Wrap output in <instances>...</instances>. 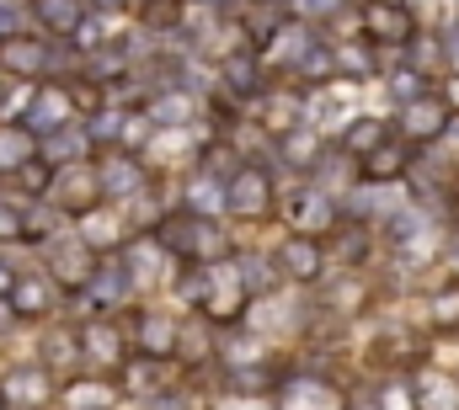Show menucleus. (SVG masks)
<instances>
[{"label":"nucleus","instance_id":"f257e3e1","mask_svg":"<svg viewBox=\"0 0 459 410\" xmlns=\"http://www.w3.org/2000/svg\"><path fill=\"white\" fill-rule=\"evenodd\" d=\"M283 213H289V224H294V235H337L342 229V208L337 198L326 192V187H294L289 198H283Z\"/></svg>","mask_w":459,"mask_h":410},{"label":"nucleus","instance_id":"f03ea898","mask_svg":"<svg viewBox=\"0 0 459 410\" xmlns=\"http://www.w3.org/2000/svg\"><path fill=\"white\" fill-rule=\"evenodd\" d=\"M81 363L91 373H117L128 363V336H123V320H86L81 325Z\"/></svg>","mask_w":459,"mask_h":410},{"label":"nucleus","instance_id":"7ed1b4c3","mask_svg":"<svg viewBox=\"0 0 459 410\" xmlns=\"http://www.w3.org/2000/svg\"><path fill=\"white\" fill-rule=\"evenodd\" d=\"M278 208V192H273V176L262 166H240L225 182V213L235 218H267Z\"/></svg>","mask_w":459,"mask_h":410},{"label":"nucleus","instance_id":"20e7f679","mask_svg":"<svg viewBox=\"0 0 459 410\" xmlns=\"http://www.w3.org/2000/svg\"><path fill=\"white\" fill-rule=\"evenodd\" d=\"M273 267L289 278V283H299V288H310V283H321L326 278V267H332V256H326V245L316 240V235H289L283 245H278V256H273Z\"/></svg>","mask_w":459,"mask_h":410},{"label":"nucleus","instance_id":"39448f33","mask_svg":"<svg viewBox=\"0 0 459 410\" xmlns=\"http://www.w3.org/2000/svg\"><path fill=\"white\" fill-rule=\"evenodd\" d=\"M123 336H128V352H144V357H166V363H171L182 325H177L171 314H160V309H139V314H128Z\"/></svg>","mask_w":459,"mask_h":410},{"label":"nucleus","instance_id":"423d86ee","mask_svg":"<svg viewBox=\"0 0 459 410\" xmlns=\"http://www.w3.org/2000/svg\"><path fill=\"white\" fill-rule=\"evenodd\" d=\"M48 400H54V384H48L43 363H22V368L0 373V406L5 410H43Z\"/></svg>","mask_w":459,"mask_h":410},{"label":"nucleus","instance_id":"0eeeda50","mask_svg":"<svg viewBox=\"0 0 459 410\" xmlns=\"http://www.w3.org/2000/svg\"><path fill=\"white\" fill-rule=\"evenodd\" d=\"M48 203L59 213H86L102 203V176L91 166H59V182H48Z\"/></svg>","mask_w":459,"mask_h":410},{"label":"nucleus","instance_id":"6e6552de","mask_svg":"<svg viewBox=\"0 0 459 410\" xmlns=\"http://www.w3.org/2000/svg\"><path fill=\"white\" fill-rule=\"evenodd\" d=\"M449 107H444V97L438 91H428V97H417V102L401 107V139L406 144H438L444 139V128H449Z\"/></svg>","mask_w":459,"mask_h":410},{"label":"nucleus","instance_id":"1a4fd4ad","mask_svg":"<svg viewBox=\"0 0 459 410\" xmlns=\"http://www.w3.org/2000/svg\"><path fill=\"white\" fill-rule=\"evenodd\" d=\"M411 32H417V21H411V11L401 0H368L363 5V38L368 43L395 48V43H411Z\"/></svg>","mask_w":459,"mask_h":410},{"label":"nucleus","instance_id":"9d476101","mask_svg":"<svg viewBox=\"0 0 459 410\" xmlns=\"http://www.w3.org/2000/svg\"><path fill=\"white\" fill-rule=\"evenodd\" d=\"M117 395L123 400H139V406H150L155 395H166V357L128 352V363L117 368Z\"/></svg>","mask_w":459,"mask_h":410},{"label":"nucleus","instance_id":"9b49d317","mask_svg":"<svg viewBox=\"0 0 459 410\" xmlns=\"http://www.w3.org/2000/svg\"><path fill=\"white\" fill-rule=\"evenodd\" d=\"M406 171H411V144L406 139H385L379 149H368L358 160V182H368V187H395Z\"/></svg>","mask_w":459,"mask_h":410},{"label":"nucleus","instance_id":"f8f14e48","mask_svg":"<svg viewBox=\"0 0 459 410\" xmlns=\"http://www.w3.org/2000/svg\"><path fill=\"white\" fill-rule=\"evenodd\" d=\"M11 309H16V320H48V314L59 309V283H54L48 272H43V278H16Z\"/></svg>","mask_w":459,"mask_h":410},{"label":"nucleus","instance_id":"ddd939ff","mask_svg":"<svg viewBox=\"0 0 459 410\" xmlns=\"http://www.w3.org/2000/svg\"><path fill=\"white\" fill-rule=\"evenodd\" d=\"M0 70L16 75V81H32V75L48 70V48L32 43V38H22V32H11V38H0Z\"/></svg>","mask_w":459,"mask_h":410},{"label":"nucleus","instance_id":"4468645a","mask_svg":"<svg viewBox=\"0 0 459 410\" xmlns=\"http://www.w3.org/2000/svg\"><path fill=\"white\" fill-rule=\"evenodd\" d=\"M278 410H342V395L332 384H321V379H294L283 389Z\"/></svg>","mask_w":459,"mask_h":410},{"label":"nucleus","instance_id":"2eb2a0df","mask_svg":"<svg viewBox=\"0 0 459 410\" xmlns=\"http://www.w3.org/2000/svg\"><path fill=\"white\" fill-rule=\"evenodd\" d=\"M411 384H417V410H459V379L455 373L428 368V373H417Z\"/></svg>","mask_w":459,"mask_h":410},{"label":"nucleus","instance_id":"dca6fc26","mask_svg":"<svg viewBox=\"0 0 459 410\" xmlns=\"http://www.w3.org/2000/svg\"><path fill=\"white\" fill-rule=\"evenodd\" d=\"M65 406H70V410H117V406H123V395H117V379L108 384V379L97 373V379H81V384H70V389H65Z\"/></svg>","mask_w":459,"mask_h":410},{"label":"nucleus","instance_id":"f3484780","mask_svg":"<svg viewBox=\"0 0 459 410\" xmlns=\"http://www.w3.org/2000/svg\"><path fill=\"white\" fill-rule=\"evenodd\" d=\"M97 176H102V198H134V192H144V166H139L134 155L108 160Z\"/></svg>","mask_w":459,"mask_h":410},{"label":"nucleus","instance_id":"a211bd4d","mask_svg":"<svg viewBox=\"0 0 459 410\" xmlns=\"http://www.w3.org/2000/svg\"><path fill=\"white\" fill-rule=\"evenodd\" d=\"M385 139H390V128H385L379 117H352V123H347V133H342V149L352 155V160H363V155H368V149H379Z\"/></svg>","mask_w":459,"mask_h":410},{"label":"nucleus","instance_id":"6ab92c4d","mask_svg":"<svg viewBox=\"0 0 459 410\" xmlns=\"http://www.w3.org/2000/svg\"><path fill=\"white\" fill-rule=\"evenodd\" d=\"M32 11H38V21H43L48 32H81V16H86L81 0H38Z\"/></svg>","mask_w":459,"mask_h":410},{"label":"nucleus","instance_id":"aec40b11","mask_svg":"<svg viewBox=\"0 0 459 410\" xmlns=\"http://www.w3.org/2000/svg\"><path fill=\"white\" fill-rule=\"evenodd\" d=\"M294 75H299V81H337V75H342V70H337V48L310 43V48L299 54V64H294Z\"/></svg>","mask_w":459,"mask_h":410},{"label":"nucleus","instance_id":"412c9836","mask_svg":"<svg viewBox=\"0 0 459 410\" xmlns=\"http://www.w3.org/2000/svg\"><path fill=\"white\" fill-rule=\"evenodd\" d=\"M70 363H81V330H48L43 336V368L54 373V368H70Z\"/></svg>","mask_w":459,"mask_h":410},{"label":"nucleus","instance_id":"4be33fe9","mask_svg":"<svg viewBox=\"0 0 459 410\" xmlns=\"http://www.w3.org/2000/svg\"><path fill=\"white\" fill-rule=\"evenodd\" d=\"M385 86H390V97H395V107H406V102H417V97H428V75L406 59V64H395L390 75H385Z\"/></svg>","mask_w":459,"mask_h":410},{"label":"nucleus","instance_id":"5701e85b","mask_svg":"<svg viewBox=\"0 0 459 410\" xmlns=\"http://www.w3.org/2000/svg\"><path fill=\"white\" fill-rule=\"evenodd\" d=\"M363 304H368V288L358 283V272H347L342 283L332 288V299H326V309H332V314H363Z\"/></svg>","mask_w":459,"mask_h":410},{"label":"nucleus","instance_id":"b1692460","mask_svg":"<svg viewBox=\"0 0 459 410\" xmlns=\"http://www.w3.org/2000/svg\"><path fill=\"white\" fill-rule=\"evenodd\" d=\"M428 320L438 325V330H459V283L449 278L438 294H433V304H428Z\"/></svg>","mask_w":459,"mask_h":410},{"label":"nucleus","instance_id":"393cba45","mask_svg":"<svg viewBox=\"0 0 459 410\" xmlns=\"http://www.w3.org/2000/svg\"><path fill=\"white\" fill-rule=\"evenodd\" d=\"M379 410H417V384L406 373H390L379 384Z\"/></svg>","mask_w":459,"mask_h":410},{"label":"nucleus","instance_id":"a878e982","mask_svg":"<svg viewBox=\"0 0 459 410\" xmlns=\"http://www.w3.org/2000/svg\"><path fill=\"white\" fill-rule=\"evenodd\" d=\"M27 213H32V208H22L16 198H0V245L27 240Z\"/></svg>","mask_w":459,"mask_h":410},{"label":"nucleus","instance_id":"bb28decb","mask_svg":"<svg viewBox=\"0 0 459 410\" xmlns=\"http://www.w3.org/2000/svg\"><path fill=\"white\" fill-rule=\"evenodd\" d=\"M337 70H342V75H358V81H363V75H374L379 64L368 59V43H347V48H337Z\"/></svg>","mask_w":459,"mask_h":410},{"label":"nucleus","instance_id":"cd10ccee","mask_svg":"<svg viewBox=\"0 0 459 410\" xmlns=\"http://www.w3.org/2000/svg\"><path fill=\"white\" fill-rule=\"evenodd\" d=\"M204 410H278V400L273 395H220V400H209Z\"/></svg>","mask_w":459,"mask_h":410},{"label":"nucleus","instance_id":"c85d7f7f","mask_svg":"<svg viewBox=\"0 0 459 410\" xmlns=\"http://www.w3.org/2000/svg\"><path fill=\"white\" fill-rule=\"evenodd\" d=\"M342 410H379V389H363V384H358V389H347Z\"/></svg>","mask_w":459,"mask_h":410},{"label":"nucleus","instance_id":"c756f323","mask_svg":"<svg viewBox=\"0 0 459 410\" xmlns=\"http://www.w3.org/2000/svg\"><path fill=\"white\" fill-rule=\"evenodd\" d=\"M438 97H444V107H449V112H459V75H455V70H449V81L438 86Z\"/></svg>","mask_w":459,"mask_h":410},{"label":"nucleus","instance_id":"7c9ffc66","mask_svg":"<svg viewBox=\"0 0 459 410\" xmlns=\"http://www.w3.org/2000/svg\"><path fill=\"white\" fill-rule=\"evenodd\" d=\"M444 54H449V70L459 75V21L449 27V32H444Z\"/></svg>","mask_w":459,"mask_h":410}]
</instances>
